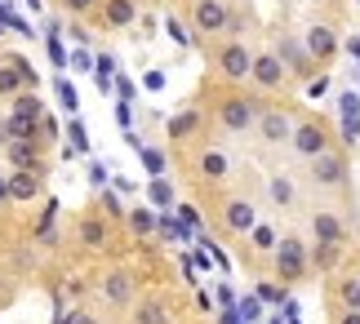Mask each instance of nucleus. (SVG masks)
Masks as SVG:
<instances>
[{
  "instance_id": "e433bc0d",
  "label": "nucleus",
  "mask_w": 360,
  "mask_h": 324,
  "mask_svg": "<svg viewBox=\"0 0 360 324\" xmlns=\"http://www.w3.org/2000/svg\"><path fill=\"white\" fill-rule=\"evenodd\" d=\"M342 129H347L342 138H347V143H356V138H360V120H356V116H342Z\"/></svg>"
},
{
  "instance_id": "1a4fd4ad",
  "label": "nucleus",
  "mask_w": 360,
  "mask_h": 324,
  "mask_svg": "<svg viewBox=\"0 0 360 324\" xmlns=\"http://www.w3.org/2000/svg\"><path fill=\"white\" fill-rule=\"evenodd\" d=\"M302 49H307V58H311V63H334V53H338V36H334V27L311 22V27H307V36H302Z\"/></svg>"
},
{
  "instance_id": "f03ea898",
  "label": "nucleus",
  "mask_w": 360,
  "mask_h": 324,
  "mask_svg": "<svg viewBox=\"0 0 360 324\" xmlns=\"http://www.w3.org/2000/svg\"><path fill=\"white\" fill-rule=\"evenodd\" d=\"M289 147H294L302 160H316V156H325V151H334V134H329V124L321 116H307V120H294Z\"/></svg>"
},
{
  "instance_id": "49530a36",
  "label": "nucleus",
  "mask_w": 360,
  "mask_h": 324,
  "mask_svg": "<svg viewBox=\"0 0 360 324\" xmlns=\"http://www.w3.org/2000/svg\"><path fill=\"white\" fill-rule=\"evenodd\" d=\"M0 205H9V178H0Z\"/></svg>"
},
{
  "instance_id": "9d476101",
  "label": "nucleus",
  "mask_w": 360,
  "mask_h": 324,
  "mask_svg": "<svg viewBox=\"0 0 360 324\" xmlns=\"http://www.w3.org/2000/svg\"><path fill=\"white\" fill-rule=\"evenodd\" d=\"M223 227L236 231V235H249L258 227V205L245 200V195H231V200L223 205Z\"/></svg>"
},
{
  "instance_id": "473e14b6",
  "label": "nucleus",
  "mask_w": 360,
  "mask_h": 324,
  "mask_svg": "<svg viewBox=\"0 0 360 324\" xmlns=\"http://www.w3.org/2000/svg\"><path fill=\"white\" fill-rule=\"evenodd\" d=\"M58 98H63V107H67V111H76V103H80V98H76V89H72L67 80H58Z\"/></svg>"
},
{
  "instance_id": "2eb2a0df",
  "label": "nucleus",
  "mask_w": 360,
  "mask_h": 324,
  "mask_svg": "<svg viewBox=\"0 0 360 324\" xmlns=\"http://www.w3.org/2000/svg\"><path fill=\"white\" fill-rule=\"evenodd\" d=\"M40 195V174L32 169H13L9 174V200H36Z\"/></svg>"
},
{
  "instance_id": "7ed1b4c3",
  "label": "nucleus",
  "mask_w": 360,
  "mask_h": 324,
  "mask_svg": "<svg viewBox=\"0 0 360 324\" xmlns=\"http://www.w3.org/2000/svg\"><path fill=\"white\" fill-rule=\"evenodd\" d=\"M254 120H258L254 98L231 93V98H223V103H218V124H223L227 134H249V129H254Z\"/></svg>"
},
{
  "instance_id": "f257e3e1",
  "label": "nucleus",
  "mask_w": 360,
  "mask_h": 324,
  "mask_svg": "<svg viewBox=\"0 0 360 324\" xmlns=\"http://www.w3.org/2000/svg\"><path fill=\"white\" fill-rule=\"evenodd\" d=\"M271 271H276V285H302L311 276V262H307V240L298 235H281V245L271 253Z\"/></svg>"
},
{
  "instance_id": "79ce46f5",
  "label": "nucleus",
  "mask_w": 360,
  "mask_h": 324,
  "mask_svg": "<svg viewBox=\"0 0 360 324\" xmlns=\"http://www.w3.org/2000/svg\"><path fill=\"white\" fill-rule=\"evenodd\" d=\"M116 89H120V103H129V98H134V84H129V80H124V76L116 80Z\"/></svg>"
},
{
  "instance_id": "f3484780",
  "label": "nucleus",
  "mask_w": 360,
  "mask_h": 324,
  "mask_svg": "<svg viewBox=\"0 0 360 324\" xmlns=\"http://www.w3.org/2000/svg\"><path fill=\"white\" fill-rule=\"evenodd\" d=\"M9 147V160L18 164V169H32V174H40V143H5Z\"/></svg>"
},
{
  "instance_id": "72a5a7b5",
  "label": "nucleus",
  "mask_w": 360,
  "mask_h": 324,
  "mask_svg": "<svg viewBox=\"0 0 360 324\" xmlns=\"http://www.w3.org/2000/svg\"><path fill=\"white\" fill-rule=\"evenodd\" d=\"M258 316H262V302L258 298H245L240 302V320H258Z\"/></svg>"
},
{
  "instance_id": "4be33fe9",
  "label": "nucleus",
  "mask_w": 360,
  "mask_h": 324,
  "mask_svg": "<svg viewBox=\"0 0 360 324\" xmlns=\"http://www.w3.org/2000/svg\"><path fill=\"white\" fill-rule=\"evenodd\" d=\"M249 245H254V253H276V245H281V231H276L271 222H258V227L249 231Z\"/></svg>"
},
{
  "instance_id": "4c0bfd02",
  "label": "nucleus",
  "mask_w": 360,
  "mask_h": 324,
  "mask_svg": "<svg viewBox=\"0 0 360 324\" xmlns=\"http://www.w3.org/2000/svg\"><path fill=\"white\" fill-rule=\"evenodd\" d=\"M49 58L58 63V67H67V53H63V45H58V36H49Z\"/></svg>"
},
{
  "instance_id": "39448f33",
  "label": "nucleus",
  "mask_w": 360,
  "mask_h": 324,
  "mask_svg": "<svg viewBox=\"0 0 360 324\" xmlns=\"http://www.w3.org/2000/svg\"><path fill=\"white\" fill-rule=\"evenodd\" d=\"M311 245H329V249H342L347 245V222L334 209H316L311 214Z\"/></svg>"
},
{
  "instance_id": "6e6552de",
  "label": "nucleus",
  "mask_w": 360,
  "mask_h": 324,
  "mask_svg": "<svg viewBox=\"0 0 360 324\" xmlns=\"http://www.w3.org/2000/svg\"><path fill=\"white\" fill-rule=\"evenodd\" d=\"M258 138L262 143H271V147H281L289 143V134H294V116H289L285 107H267V111H258Z\"/></svg>"
},
{
  "instance_id": "c9c22d12",
  "label": "nucleus",
  "mask_w": 360,
  "mask_h": 324,
  "mask_svg": "<svg viewBox=\"0 0 360 324\" xmlns=\"http://www.w3.org/2000/svg\"><path fill=\"white\" fill-rule=\"evenodd\" d=\"M49 138H58V120H53V116L40 120V143H49Z\"/></svg>"
},
{
  "instance_id": "de8ad7c7",
  "label": "nucleus",
  "mask_w": 360,
  "mask_h": 324,
  "mask_svg": "<svg viewBox=\"0 0 360 324\" xmlns=\"http://www.w3.org/2000/svg\"><path fill=\"white\" fill-rule=\"evenodd\" d=\"M223 324H240V320H236V311H223Z\"/></svg>"
},
{
  "instance_id": "ea45409f",
  "label": "nucleus",
  "mask_w": 360,
  "mask_h": 324,
  "mask_svg": "<svg viewBox=\"0 0 360 324\" xmlns=\"http://www.w3.org/2000/svg\"><path fill=\"white\" fill-rule=\"evenodd\" d=\"M178 214H183V227H187V231L196 227V209H191V205H183V209H178Z\"/></svg>"
},
{
  "instance_id": "c03bdc74",
  "label": "nucleus",
  "mask_w": 360,
  "mask_h": 324,
  "mask_svg": "<svg viewBox=\"0 0 360 324\" xmlns=\"http://www.w3.org/2000/svg\"><path fill=\"white\" fill-rule=\"evenodd\" d=\"M67 324H98V320H94L89 311H72V320H67Z\"/></svg>"
},
{
  "instance_id": "f8f14e48",
  "label": "nucleus",
  "mask_w": 360,
  "mask_h": 324,
  "mask_svg": "<svg viewBox=\"0 0 360 324\" xmlns=\"http://www.w3.org/2000/svg\"><path fill=\"white\" fill-rule=\"evenodd\" d=\"M227 174H231V160H227V151H218V147L200 151V160H196V178H200V182H223Z\"/></svg>"
},
{
  "instance_id": "412c9836",
  "label": "nucleus",
  "mask_w": 360,
  "mask_h": 324,
  "mask_svg": "<svg viewBox=\"0 0 360 324\" xmlns=\"http://www.w3.org/2000/svg\"><path fill=\"white\" fill-rule=\"evenodd\" d=\"M9 116H22V120H45V103H40V98L27 89V93H18L13 98V111Z\"/></svg>"
},
{
  "instance_id": "a211bd4d",
  "label": "nucleus",
  "mask_w": 360,
  "mask_h": 324,
  "mask_svg": "<svg viewBox=\"0 0 360 324\" xmlns=\"http://www.w3.org/2000/svg\"><path fill=\"white\" fill-rule=\"evenodd\" d=\"M134 324H169V306L160 298H143L134 306Z\"/></svg>"
},
{
  "instance_id": "2f4dec72",
  "label": "nucleus",
  "mask_w": 360,
  "mask_h": 324,
  "mask_svg": "<svg viewBox=\"0 0 360 324\" xmlns=\"http://www.w3.org/2000/svg\"><path fill=\"white\" fill-rule=\"evenodd\" d=\"M112 58H107V53H103V58H98V84H103V89H112Z\"/></svg>"
},
{
  "instance_id": "37998d69",
  "label": "nucleus",
  "mask_w": 360,
  "mask_h": 324,
  "mask_svg": "<svg viewBox=\"0 0 360 324\" xmlns=\"http://www.w3.org/2000/svg\"><path fill=\"white\" fill-rule=\"evenodd\" d=\"M342 116H356V93H342Z\"/></svg>"
},
{
  "instance_id": "6ab92c4d",
  "label": "nucleus",
  "mask_w": 360,
  "mask_h": 324,
  "mask_svg": "<svg viewBox=\"0 0 360 324\" xmlns=\"http://www.w3.org/2000/svg\"><path fill=\"white\" fill-rule=\"evenodd\" d=\"M200 134V111H178V116L169 120V138L174 143H187V138Z\"/></svg>"
},
{
  "instance_id": "a878e982",
  "label": "nucleus",
  "mask_w": 360,
  "mask_h": 324,
  "mask_svg": "<svg viewBox=\"0 0 360 324\" xmlns=\"http://www.w3.org/2000/svg\"><path fill=\"white\" fill-rule=\"evenodd\" d=\"M129 231L138 235V240L156 235V214H151V209H134V214H129Z\"/></svg>"
},
{
  "instance_id": "dca6fc26",
  "label": "nucleus",
  "mask_w": 360,
  "mask_h": 324,
  "mask_svg": "<svg viewBox=\"0 0 360 324\" xmlns=\"http://www.w3.org/2000/svg\"><path fill=\"white\" fill-rule=\"evenodd\" d=\"M103 18H107V27H134L138 22V0H107Z\"/></svg>"
},
{
  "instance_id": "393cba45",
  "label": "nucleus",
  "mask_w": 360,
  "mask_h": 324,
  "mask_svg": "<svg viewBox=\"0 0 360 324\" xmlns=\"http://www.w3.org/2000/svg\"><path fill=\"white\" fill-rule=\"evenodd\" d=\"M338 302H342V311H360V276H342Z\"/></svg>"
},
{
  "instance_id": "423d86ee",
  "label": "nucleus",
  "mask_w": 360,
  "mask_h": 324,
  "mask_svg": "<svg viewBox=\"0 0 360 324\" xmlns=\"http://www.w3.org/2000/svg\"><path fill=\"white\" fill-rule=\"evenodd\" d=\"M191 27H196L200 36H218V32L231 27V9L223 0H196V5H191Z\"/></svg>"
},
{
  "instance_id": "aec40b11",
  "label": "nucleus",
  "mask_w": 360,
  "mask_h": 324,
  "mask_svg": "<svg viewBox=\"0 0 360 324\" xmlns=\"http://www.w3.org/2000/svg\"><path fill=\"white\" fill-rule=\"evenodd\" d=\"M267 195H271V205H276V209H294V200H298L294 182H289L285 174H276V178L267 182Z\"/></svg>"
},
{
  "instance_id": "c756f323",
  "label": "nucleus",
  "mask_w": 360,
  "mask_h": 324,
  "mask_svg": "<svg viewBox=\"0 0 360 324\" xmlns=\"http://www.w3.org/2000/svg\"><path fill=\"white\" fill-rule=\"evenodd\" d=\"M258 302H271V306H285V285H258Z\"/></svg>"
},
{
  "instance_id": "cd10ccee",
  "label": "nucleus",
  "mask_w": 360,
  "mask_h": 324,
  "mask_svg": "<svg viewBox=\"0 0 360 324\" xmlns=\"http://www.w3.org/2000/svg\"><path fill=\"white\" fill-rule=\"evenodd\" d=\"M147 195H151V205H156V209H169L174 205V187H169V182H160V178H151Z\"/></svg>"
},
{
  "instance_id": "c85d7f7f",
  "label": "nucleus",
  "mask_w": 360,
  "mask_h": 324,
  "mask_svg": "<svg viewBox=\"0 0 360 324\" xmlns=\"http://www.w3.org/2000/svg\"><path fill=\"white\" fill-rule=\"evenodd\" d=\"M143 164H147V174H151V178H160V174H165V151L143 147Z\"/></svg>"
},
{
  "instance_id": "a18cd8bd",
  "label": "nucleus",
  "mask_w": 360,
  "mask_h": 324,
  "mask_svg": "<svg viewBox=\"0 0 360 324\" xmlns=\"http://www.w3.org/2000/svg\"><path fill=\"white\" fill-rule=\"evenodd\" d=\"M338 324H360V311H342V316H338Z\"/></svg>"
},
{
  "instance_id": "58836bf2",
  "label": "nucleus",
  "mask_w": 360,
  "mask_h": 324,
  "mask_svg": "<svg viewBox=\"0 0 360 324\" xmlns=\"http://www.w3.org/2000/svg\"><path fill=\"white\" fill-rule=\"evenodd\" d=\"M63 5L72 9V13H85V9H94V5H98V0H63Z\"/></svg>"
},
{
  "instance_id": "bb28decb",
  "label": "nucleus",
  "mask_w": 360,
  "mask_h": 324,
  "mask_svg": "<svg viewBox=\"0 0 360 324\" xmlns=\"http://www.w3.org/2000/svg\"><path fill=\"white\" fill-rule=\"evenodd\" d=\"M22 76H18V67H13V63H0V93H5V98H18L22 93Z\"/></svg>"
},
{
  "instance_id": "9b49d317",
  "label": "nucleus",
  "mask_w": 360,
  "mask_h": 324,
  "mask_svg": "<svg viewBox=\"0 0 360 324\" xmlns=\"http://www.w3.org/2000/svg\"><path fill=\"white\" fill-rule=\"evenodd\" d=\"M249 67H254V53H249L240 40H227V45L218 49V72L227 80H249Z\"/></svg>"
},
{
  "instance_id": "7c9ffc66",
  "label": "nucleus",
  "mask_w": 360,
  "mask_h": 324,
  "mask_svg": "<svg viewBox=\"0 0 360 324\" xmlns=\"http://www.w3.org/2000/svg\"><path fill=\"white\" fill-rule=\"evenodd\" d=\"M67 138H72V147H76V151H85V143H89V138H85V124H80V120L67 124Z\"/></svg>"
},
{
  "instance_id": "b1692460",
  "label": "nucleus",
  "mask_w": 360,
  "mask_h": 324,
  "mask_svg": "<svg viewBox=\"0 0 360 324\" xmlns=\"http://www.w3.org/2000/svg\"><path fill=\"white\" fill-rule=\"evenodd\" d=\"M80 245L103 249V245H107V222H103V218H85V222H80Z\"/></svg>"
},
{
  "instance_id": "f704fd0d",
  "label": "nucleus",
  "mask_w": 360,
  "mask_h": 324,
  "mask_svg": "<svg viewBox=\"0 0 360 324\" xmlns=\"http://www.w3.org/2000/svg\"><path fill=\"white\" fill-rule=\"evenodd\" d=\"M67 67H76V72H89V67H94V58H89L85 49H76L72 58H67Z\"/></svg>"
},
{
  "instance_id": "0eeeda50",
  "label": "nucleus",
  "mask_w": 360,
  "mask_h": 324,
  "mask_svg": "<svg viewBox=\"0 0 360 324\" xmlns=\"http://www.w3.org/2000/svg\"><path fill=\"white\" fill-rule=\"evenodd\" d=\"M249 80H254L262 93H276V89H285L289 72H285V63H281V58H276V53L267 49V53H254V67H249Z\"/></svg>"
},
{
  "instance_id": "20e7f679",
  "label": "nucleus",
  "mask_w": 360,
  "mask_h": 324,
  "mask_svg": "<svg viewBox=\"0 0 360 324\" xmlns=\"http://www.w3.org/2000/svg\"><path fill=\"white\" fill-rule=\"evenodd\" d=\"M347 156L342 151H325V156L307 160V178L316 182V187H347Z\"/></svg>"
},
{
  "instance_id": "5701e85b",
  "label": "nucleus",
  "mask_w": 360,
  "mask_h": 324,
  "mask_svg": "<svg viewBox=\"0 0 360 324\" xmlns=\"http://www.w3.org/2000/svg\"><path fill=\"white\" fill-rule=\"evenodd\" d=\"M342 258V249H329V245H311L307 249V262H311V271H334Z\"/></svg>"
},
{
  "instance_id": "4468645a",
  "label": "nucleus",
  "mask_w": 360,
  "mask_h": 324,
  "mask_svg": "<svg viewBox=\"0 0 360 324\" xmlns=\"http://www.w3.org/2000/svg\"><path fill=\"white\" fill-rule=\"evenodd\" d=\"M276 58L285 63V72H294V76H302V80H307V76L316 72V63L307 58V49H302L298 40H285V45H281V53H276Z\"/></svg>"
},
{
  "instance_id": "ddd939ff",
  "label": "nucleus",
  "mask_w": 360,
  "mask_h": 324,
  "mask_svg": "<svg viewBox=\"0 0 360 324\" xmlns=\"http://www.w3.org/2000/svg\"><path fill=\"white\" fill-rule=\"evenodd\" d=\"M103 293H107V302H116V306H124L134 298V276L124 271V266H112V271L103 276Z\"/></svg>"
},
{
  "instance_id": "a19ab883",
  "label": "nucleus",
  "mask_w": 360,
  "mask_h": 324,
  "mask_svg": "<svg viewBox=\"0 0 360 324\" xmlns=\"http://www.w3.org/2000/svg\"><path fill=\"white\" fill-rule=\"evenodd\" d=\"M218 302H223V311H231V306H236V293H231V289H218Z\"/></svg>"
}]
</instances>
